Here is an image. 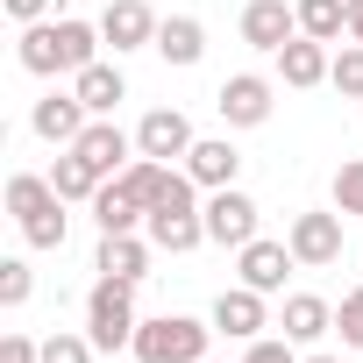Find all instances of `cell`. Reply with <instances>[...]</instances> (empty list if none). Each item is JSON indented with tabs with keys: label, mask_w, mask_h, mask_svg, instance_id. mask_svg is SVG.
I'll return each instance as SVG.
<instances>
[{
	"label": "cell",
	"mask_w": 363,
	"mask_h": 363,
	"mask_svg": "<svg viewBox=\"0 0 363 363\" xmlns=\"http://www.w3.org/2000/svg\"><path fill=\"white\" fill-rule=\"evenodd\" d=\"M100 43H107V36H100L93 22H29L22 43H15V57H22V72L57 79V72H86Z\"/></svg>",
	"instance_id": "1"
},
{
	"label": "cell",
	"mask_w": 363,
	"mask_h": 363,
	"mask_svg": "<svg viewBox=\"0 0 363 363\" xmlns=\"http://www.w3.org/2000/svg\"><path fill=\"white\" fill-rule=\"evenodd\" d=\"M8 214L22 221V235H29L36 250H65V193L50 186V178L15 171V178H8Z\"/></svg>",
	"instance_id": "2"
},
{
	"label": "cell",
	"mask_w": 363,
	"mask_h": 363,
	"mask_svg": "<svg viewBox=\"0 0 363 363\" xmlns=\"http://www.w3.org/2000/svg\"><path fill=\"white\" fill-rule=\"evenodd\" d=\"M143 228H150V242L171 250V257H186V250L207 242V207H193V178H186V171H171V193L143 214Z\"/></svg>",
	"instance_id": "3"
},
{
	"label": "cell",
	"mask_w": 363,
	"mask_h": 363,
	"mask_svg": "<svg viewBox=\"0 0 363 363\" xmlns=\"http://www.w3.org/2000/svg\"><path fill=\"white\" fill-rule=\"evenodd\" d=\"M207 335H214V320L157 313V320H143V328H135L128 356H135V363H200V356H207Z\"/></svg>",
	"instance_id": "4"
},
{
	"label": "cell",
	"mask_w": 363,
	"mask_h": 363,
	"mask_svg": "<svg viewBox=\"0 0 363 363\" xmlns=\"http://www.w3.org/2000/svg\"><path fill=\"white\" fill-rule=\"evenodd\" d=\"M135 328H143V320H135V285H128V278H100V285L86 292V335H93V349L114 356V349L135 342Z\"/></svg>",
	"instance_id": "5"
},
{
	"label": "cell",
	"mask_w": 363,
	"mask_h": 363,
	"mask_svg": "<svg viewBox=\"0 0 363 363\" xmlns=\"http://www.w3.org/2000/svg\"><path fill=\"white\" fill-rule=\"evenodd\" d=\"M214 107H221V121H228V128H264L278 100H271V79H257V72H235V79H221Z\"/></svg>",
	"instance_id": "6"
},
{
	"label": "cell",
	"mask_w": 363,
	"mask_h": 363,
	"mask_svg": "<svg viewBox=\"0 0 363 363\" xmlns=\"http://www.w3.org/2000/svg\"><path fill=\"white\" fill-rule=\"evenodd\" d=\"M72 150H79V157H86V164L100 171V178H121V171H128V164L143 157V150H135V135H121V128H114L107 114H93V121H86V135H79Z\"/></svg>",
	"instance_id": "7"
},
{
	"label": "cell",
	"mask_w": 363,
	"mask_h": 363,
	"mask_svg": "<svg viewBox=\"0 0 363 363\" xmlns=\"http://www.w3.org/2000/svg\"><path fill=\"white\" fill-rule=\"evenodd\" d=\"M207 242H221V250L257 242V200H250V193H235V186H221V193L207 200Z\"/></svg>",
	"instance_id": "8"
},
{
	"label": "cell",
	"mask_w": 363,
	"mask_h": 363,
	"mask_svg": "<svg viewBox=\"0 0 363 363\" xmlns=\"http://www.w3.org/2000/svg\"><path fill=\"white\" fill-rule=\"evenodd\" d=\"M285 242L306 271H328V264H342V214H299Z\"/></svg>",
	"instance_id": "9"
},
{
	"label": "cell",
	"mask_w": 363,
	"mask_h": 363,
	"mask_svg": "<svg viewBox=\"0 0 363 363\" xmlns=\"http://www.w3.org/2000/svg\"><path fill=\"white\" fill-rule=\"evenodd\" d=\"M200 135H193V121L178 114V107H150L143 114V128H135V150L143 157H157V164H171V157H186Z\"/></svg>",
	"instance_id": "10"
},
{
	"label": "cell",
	"mask_w": 363,
	"mask_h": 363,
	"mask_svg": "<svg viewBox=\"0 0 363 363\" xmlns=\"http://www.w3.org/2000/svg\"><path fill=\"white\" fill-rule=\"evenodd\" d=\"M299 36V8H285V0H250V8H242V43L250 50H285Z\"/></svg>",
	"instance_id": "11"
},
{
	"label": "cell",
	"mask_w": 363,
	"mask_h": 363,
	"mask_svg": "<svg viewBox=\"0 0 363 363\" xmlns=\"http://www.w3.org/2000/svg\"><path fill=\"white\" fill-rule=\"evenodd\" d=\"M264 328H271V313H264V292H257V285H235V292L214 299V335H228V342H257Z\"/></svg>",
	"instance_id": "12"
},
{
	"label": "cell",
	"mask_w": 363,
	"mask_h": 363,
	"mask_svg": "<svg viewBox=\"0 0 363 363\" xmlns=\"http://www.w3.org/2000/svg\"><path fill=\"white\" fill-rule=\"evenodd\" d=\"M235 171H242V150H235L228 135H200V143L186 150V178H193V186H207V193L235 186Z\"/></svg>",
	"instance_id": "13"
},
{
	"label": "cell",
	"mask_w": 363,
	"mask_h": 363,
	"mask_svg": "<svg viewBox=\"0 0 363 363\" xmlns=\"http://www.w3.org/2000/svg\"><path fill=\"white\" fill-rule=\"evenodd\" d=\"M157 29H164V22L143 8V0H107V15H100V36L114 43V57H121V50H143V43H157Z\"/></svg>",
	"instance_id": "14"
},
{
	"label": "cell",
	"mask_w": 363,
	"mask_h": 363,
	"mask_svg": "<svg viewBox=\"0 0 363 363\" xmlns=\"http://www.w3.org/2000/svg\"><path fill=\"white\" fill-rule=\"evenodd\" d=\"M86 121H93V114H86L79 93H50V100H36V114H29V128H36L43 143H65V150L86 135Z\"/></svg>",
	"instance_id": "15"
},
{
	"label": "cell",
	"mask_w": 363,
	"mask_h": 363,
	"mask_svg": "<svg viewBox=\"0 0 363 363\" xmlns=\"http://www.w3.org/2000/svg\"><path fill=\"white\" fill-rule=\"evenodd\" d=\"M235 257H242V285H257L264 299H271V292H285V271L299 264V257H292V242H264V235H257V242H242Z\"/></svg>",
	"instance_id": "16"
},
{
	"label": "cell",
	"mask_w": 363,
	"mask_h": 363,
	"mask_svg": "<svg viewBox=\"0 0 363 363\" xmlns=\"http://www.w3.org/2000/svg\"><path fill=\"white\" fill-rule=\"evenodd\" d=\"M150 250H157V242H143L135 228H128V235H100L93 271H100V278H128V285H143V278H150Z\"/></svg>",
	"instance_id": "17"
},
{
	"label": "cell",
	"mask_w": 363,
	"mask_h": 363,
	"mask_svg": "<svg viewBox=\"0 0 363 363\" xmlns=\"http://www.w3.org/2000/svg\"><path fill=\"white\" fill-rule=\"evenodd\" d=\"M72 93L86 100V114H114L121 100H128V79H121V65H86V72H72Z\"/></svg>",
	"instance_id": "18"
},
{
	"label": "cell",
	"mask_w": 363,
	"mask_h": 363,
	"mask_svg": "<svg viewBox=\"0 0 363 363\" xmlns=\"http://www.w3.org/2000/svg\"><path fill=\"white\" fill-rule=\"evenodd\" d=\"M278 72H285V86H320L328 72H335V57H328V43H313V36H292L285 50H278Z\"/></svg>",
	"instance_id": "19"
},
{
	"label": "cell",
	"mask_w": 363,
	"mask_h": 363,
	"mask_svg": "<svg viewBox=\"0 0 363 363\" xmlns=\"http://www.w3.org/2000/svg\"><path fill=\"white\" fill-rule=\"evenodd\" d=\"M150 50H157L164 65H200V57H207V29H200L193 15H171V22L157 29V43H150Z\"/></svg>",
	"instance_id": "20"
},
{
	"label": "cell",
	"mask_w": 363,
	"mask_h": 363,
	"mask_svg": "<svg viewBox=\"0 0 363 363\" xmlns=\"http://www.w3.org/2000/svg\"><path fill=\"white\" fill-rule=\"evenodd\" d=\"M278 328H285V342H320V335L335 328V306H328V299H313V292H292Z\"/></svg>",
	"instance_id": "21"
},
{
	"label": "cell",
	"mask_w": 363,
	"mask_h": 363,
	"mask_svg": "<svg viewBox=\"0 0 363 363\" xmlns=\"http://www.w3.org/2000/svg\"><path fill=\"white\" fill-rule=\"evenodd\" d=\"M86 207H93V221H100V235H128V228L143 221V207L128 200V186H121V178H107V186H100V193H93Z\"/></svg>",
	"instance_id": "22"
},
{
	"label": "cell",
	"mask_w": 363,
	"mask_h": 363,
	"mask_svg": "<svg viewBox=\"0 0 363 363\" xmlns=\"http://www.w3.org/2000/svg\"><path fill=\"white\" fill-rule=\"evenodd\" d=\"M292 8H299V36L313 43H335L349 29V0H292Z\"/></svg>",
	"instance_id": "23"
},
{
	"label": "cell",
	"mask_w": 363,
	"mask_h": 363,
	"mask_svg": "<svg viewBox=\"0 0 363 363\" xmlns=\"http://www.w3.org/2000/svg\"><path fill=\"white\" fill-rule=\"evenodd\" d=\"M121 186H128V200H135V207L150 214V207H157V200L171 193V164H157V157H135V164L121 171Z\"/></svg>",
	"instance_id": "24"
},
{
	"label": "cell",
	"mask_w": 363,
	"mask_h": 363,
	"mask_svg": "<svg viewBox=\"0 0 363 363\" xmlns=\"http://www.w3.org/2000/svg\"><path fill=\"white\" fill-rule=\"evenodd\" d=\"M50 186H57V193H65V200H93V193H100V186H107V178H100V171H93V164H86V157H79V150H65V157H57V164H50Z\"/></svg>",
	"instance_id": "25"
},
{
	"label": "cell",
	"mask_w": 363,
	"mask_h": 363,
	"mask_svg": "<svg viewBox=\"0 0 363 363\" xmlns=\"http://www.w3.org/2000/svg\"><path fill=\"white\" fill-rule=\"evenodd\" d=\"M328 86H335V93H349V100H363V43L335 50V72H328Z\"/></svg>",
	"instance_id": "26"
},
{
	"label": "cell",
	"mask_w": 363,
	"mask_h": 363,
	"mask_svg": "<svg viewBox=\"0 0 363 363\" xmlns=\"http://www.w3.org/2000/svg\"><path fill=\"white\" fill-rule=\"evenodd\" d=\"M335 207L363 221V157H349V164L335 171Z\"/></svg>",
	"instance_id": "27"
},
{
	"label": "cell",
	"mask_w": 363,
	"mask_h": 363,
	"mask_svg": "<svg viewBox=\"0 0 363 363\" xmlns=\"http://www.w3.org/2000/svg\"><path fill=\"white\" fill-rule=\"evenodd\" d=\"M93 356H100L93 335H65V328H57V335L43 342V363H93Z\"/></svg>",
	"instance_id": "28"
},
{
	"label": "cell",
	"mask_w": 363,
	"mask_h": 363,
	"mask_svg": "<svg viewBox=\"0 0 363 363\" xmlns=\"http://www.w3.org/2000/svg\"><path fill=\"white\" fill-rule=\"evenodd\" d=\"M29 292H36L29 264H22V257H8V264H0V306H29Z\"/></svg>",
	"instance_id": "29"
},
{
	"label": "cell",
	"mask_w": 363,
	"mask_h": 363,
	"mask_svg": "<svg viewBox=\"0 0 363 363\" xmlns=\"http://www.w3.org/2000/svg\"><path fill=\"white\" fill-rule=\"evenodd\" d=\"M335 328H342V342H349V349H363V285H356V292H342Z\"/></svg>",
	"instance_id": "30"
},
{
	"label": "cell",
	"mask_w": 363,
	"mask_h": 363,
	"mask_svg": "<svg viewBox=\"0 0 363 363\" xmlns=\"http://www.w3.org/2000/svg\"><path fill=\"white\" fill-rule=\"evenodd\" d=\"M242 363H292V342H285V335H278V342H264V335H257V342L242 349Z\"/></svg>",
	"instance_id": "31"
},
{
	"label": "cell",
	"mask_w": 363,
	"mask_h": 363,
	"mask_svg": "<svg viewBox=\"0 0 363 363\" xmlns=\"http://www.w3.org/2000/svg\"><path fill=\"white\" fill-rule=\"evenodd\" d=\"M0 363H43V342H29V335H8V342H0Z\"/></svg>",
	"instance_id": "32"
},
{
	"label": "cell",
	"mask_w": 363,
	"mask_h": 363,
	"mask_svg": "<svg viewBox=\"0 0 363 363\" xmlns=\"http://www.w3.org/2000/svg\"><path fill=\"white\" fill-rule=\"evenodd\" d=\"M8 15L29 29V22H43V15H50V0H8Z\"/></svg>",
	"instance_id": "33"
},
{
	"label": "cell",
	"mask_w": 363,
	"mask_h": 363,
	"mask_svg": "<svg viewBox=\"0 0 363 363\" xmlns=\"http://www.w3.org/2000/svg\"><path fill=\"white\" fill-rule=\"evenodd\" d=\"M349 43H363V0H349Z\"/></svg>",
	"instance_id": "34"
},
{
	"label": "cell",
	"mask_w": 363,
	"mask_h": 363,
	"mask_svg": "<svg viewBox=\"0 0 363 363\" xmlns=\"http://www.w3.org/2000/svg\"><path fill=\"white\" fill-rule=\"evenodd\" d=\"M306 363H342V356H306Z\"/></svg>",
	"instance_id": "35"
},
{
	"label": "cell",
	"mask_w": 363,
	"mask_h": 363,
	"mask_svg": "<svg viewBox=\"0 0 363 363\" xmlns=\"http://www.w3.org/2000/svg\"><path fill=\"white\" fill-rule=\"evenodd\" d=\"M200 363H207V356H200Z\"/></svg>",
	"instance_id": "36"
}]
</instances>
